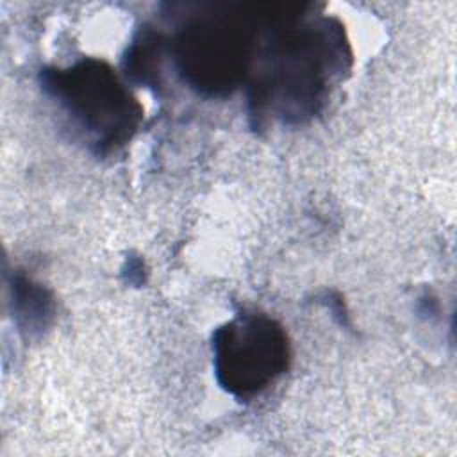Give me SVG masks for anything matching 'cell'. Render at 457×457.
I'll list each match as a JSON object with an SVG mask.
<instances>
[{"label": "cell", "mask_w": 457, "mask_h": 457, "mask_svg": "<svg viewBox=\"0 0 457 457\" xmlns=\"http://www.w3.org/2000/svg\"><path fill=\"white\" fill-rule=\"evenodd\" d=\"M266 30L261 68L248 82L250 116L257 123H302L323 107L330 84L350 66L345 32L327 16L309 20L293 4H271Z\"/></svg>", "instance_id": "1"}, {"label": "cell", "mask_w": 457, "mask_h": 457, "mask_svg": "<svg viewBox=\"0 0 457 457\" xmlns=\"http://www.w3.org/2000/svg\"><path fill=\"white\" fill-rule=\"evenodd\" d=\"M268 7L205 4L187 14L173 45L184 82L205 96L230 95L252 73Z\"/></svg>", "instance_id": "2"}, {"label": "cell", "mask_w": 457, "mask_h": 457, "mask_svg": "<svg viewBox=\"0 0 457 457\" xmlns=\"http://www.w3.org/2000/svg\"><path fill=\"white\" fill-rule=\"evenodd\" d=\"M39 84L96 154L123 146L141 123V104L102 59L84 57L66 68H45Z\"/></svg>", "instance_id": "3"}, {"label": "cell", "mask_w": 457, "mask_h": 457, "mask_svg": "<svg viewBox=\"0 0 457 457\" xmlns=\"http://www.w3.org/2000/svg\"><path fill=\"white\" fill-rule=\"evenodd\" d=\"M212 368L216 382L237 400L266 391L291 359L284 327L262 312H241L212 332Z\"/></svg>", "instance_id": "4"}, {"label": "cell", "mask_w": 457, "mask_h": 457, "mask_svg": "<svg viewBox=\"0 0 457 457\" xmlns=\"http://www.w3.org/2000/svg\"><path fill=\"white\" fill-rule=\"evenodd\" d=\"M12 318L18 330L29 339L41 336L55 314L54 295L23 273H14L11 282Z\"/></svg>", "instance_id": "5"}, {"label": "cell", "mask_w": 457, "mask_h": 457, "mask_svg": "<svg viewBox=\"0 0 457 457\" xmlns=\"http://www.w3.org/2000/svg\"><path fill=\"white\" fill-rule=\"evenodd\" d=\"M166 41L154 29H141L127 48L123 68L125 75L134 82L148 87H157L161 77V61L164 55Z\"/></svg>", "instance_id": "6"}, {"label": "cell", "mask_w": 457, "mask_h": 457, "mask_svg": "<svg viewBox=\"0 0 457 457\" xmlns=\"http://www.w3.org/2000/svg\"><path fill=\"white\" fill-rule=\"evenodd\" d=\"M127 266H129V282L132 284H141L145 280L143 273V261L141 259H127Z\"/></svg>", "instance_id": "7"}]
</instances>
